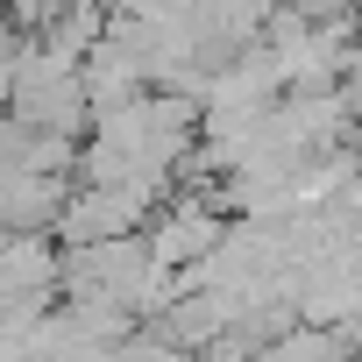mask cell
I'll return each instance as SVG.
<instances>
[{
	"mask_svg": "<svg viewBox=\"0 0 362 362\" xmlns=\"http://www.w3.org/2000/svg\"><path fill=\"white\" fill-rule=\"evenodd\" d=\"M71 192V170H0V221L8 235H57Z\"/></svg>",
	"mask_w": 362,
	"mask_h": 362,
	"instance_id": "cell-1",
	"label": "cell"
},
{
	"mask_svg": "<svg viewBox=\"0 0 362 362\" xmlns=\"http://www.w3.org/2000/svg\"><path fill=\"white\" fill-rule=\"evenodd\" d=\"M0 291L8 298H64V242L57 235H8Z\"/></svg>",
	"mask_w": 362,
	"mask_h": 362,
	"instance_id": "cell-2",
	"label": "cell"
},
{
	"mask_svg": "<svg viewBox=\"0 0 362 362\" xmlns=\"http://www.w3.org/2000/svg\"><path fill=\"white\" fill-rule=\"evenodd\" d=\"M355 135H362V114H355Z\"/></svg>",
	"mask_w": 362,
	"mask_h": 362,
	"instance_id": "cell-3",
	"label": "cell"
}]
</instances>
